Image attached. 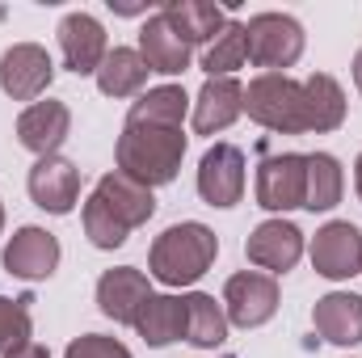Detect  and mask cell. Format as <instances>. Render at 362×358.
<instances>
[{"mask_svg": "<svg viewBox=\"0 0 362 358\" xmlns=\"http://www.w3.org/2000/svg\"><path fill=\"white\" fill-rule=\"evenodd\" d=\"M131 329L148 346H156V350H165L173 342H185V295H152L139 308V316H135Z\"/></svg>", "mask_w": 362, "mask_h": 358, "instance_id": "cell-20", "label": "cell"}, {"mask_svg": "<svg viewBox=\"0 0 362 358\" xmlns=\"http://www.w3.org/2000/svg\"><path fill=\"white\" fill-rule=\"evenodd\" d=\"M59 258H64V249H59L55 232H47V228H38V224L17 228V232L8 236V245H4V270H8L13 278H21V282H42V278H51V274L59 270Z\"/></svg>", "mask_w": 362, "mask_h": 358, "instance_id": "cell-12", "label": "cell"}, {"mask_svg": "<svg viewBox=\"0 0 362 358\" xmlns=\"http://www.w3.org/2000/svg\"><path fill=\"white\" fill-rule=\"evenodd\" d=\"M308 181H303V211H333L346 194V169L333 152H303Z\"/></svg>", "mask_w": 362, "mask_h": 358, "instance_id": "cell-22", "label": "cell"}, {"mask_svg": "<svg viewBox=\"0 0 362 358\" xmlns=\"http://www.w3.org/2000/svg\"><path fill=\"white\" fill-rule=\"evenodd\" d=\"M148 85V64L139 47H110L105 64L97 68V89L105 97H139Z\"/></svg>", "mask_w": 362, "mask_h": 358, "instance_id": "cell-24", "label": "cell"}, {"mask_svg": "<svg viewBox=\"0 0 362 358\" xmlns=\"http://www.w3.org/2000/svg\"><path fill=\"white\" fill-rule=\"evenodd\" d=\"M25 190H30L34 207H42L47 215H68L81 202V169L68 156H42V161H34Z\"/></svg>", "mask_w": 362, "mask_h": 358, "instance_id": "cell-15", "label": "cell"}, {"mask_svg": "<svg viewBox=\"0 0 362 358\" xmlns=\"http://www.w3.org/2000/svg\"><path fill=\"white\" fill-rule=\"evenodd\" d=\"M156 215V198L148 185L122 178L118 169L114 173H101L93 194L85 198V211H81V224H85V236L93 241V249H122L127 236L135 228H144L148 219Z\"/></svg>", "mask_w": 362, "mask_h": 358, "instance_id": "cell-1", "label": "cell"}, {"mask_svg": "<svg viewBox=\"0 0 362 358\" xmlns=\"http://www.w3.org/2000/svg\"><path fill=\"white\" fill-rule=\"evenodd\" d=\"M72 135V110L64 101H34L17 114V144L25 152H34L38 161L42 156H59L64 139Z\"/></svg>", "mask_w": 362, "mask_h": 358, "instance_id": "cell-14", "label": "cell"}, {"mask_svg": "<svg viewBox=\"0 0 362 358\" xmlns=\"http://www.w3.org/2000/svg\"><path fill=\"white\" fill-rule=\"evenodd\" d=\"M312 270L329 282H346L362 274V232L350 219H329L312 236Z\"/></svg>", "mask_w": 362, "mask_h": 358, "instance_id": "cell-10", "label": "cell"}, {"mask_svg": "<svg viewBox=\"0 0 362 358\" xmlns=\"http://www.w3.org/2000/svg\"><path fill=\"white\" fill-rule=\"evenodd\" d=\"M245 42H249V64L262 72H286L299 64L308 34L291 13H253L245 21Z\"/></svg>", "mask_w": 362, "mask_h": 358, "instance_id": "cell-5", "label": "cell"}, {"mask_svg": "<svg viewBox=\"0 0 362 358\" xmlns=\"http://www.w3.org/2000/svg\"><path fill=\"white\" fill-rule=\"evenodd\" d=\"M245 114L274 135H312L308 89L286 72H257L245 85Z\"/></svg>", "mask_w": 362, "mask_h": 358, "instance_id": "cell-4", "label": "cell"}, {"mask_svg": "<svg viewBox=\"0 0 362 358\" xmlns=\"http://www.w3.org/2000/svg\"><path fill=\"white\" fill-rule=\"evenodd\" d=\"M189 51L194 47L181 38L177 25L160 8L139 25V55H144L148 72H156V76H181L189 68Z\"/></svg>", "mask_w": 362, "mask_h": 358, "instance_id": "cell-17", "label": "cell"}, {"mask_svg": "<svg viewBox=\"0 0 362 358\" xmlns=\"http://www.w3.org/2000/svg\"><path fill=\"white\" fill-rule=\"evenodd\" d=\"M55 38H59L64 68H68V72H76V76H97V68H101V64H105V55H110L105 25H101L93 13H85V8L68 13V17L59 21Z\"/></svg>", "mask_w": 362, "mask_h": 358, "instance_id": "cell-11", "label": "cell"}, {"mask_svg": "<svg viewBox=\"0 0 362 358\" xmlns=\"http://www.w3.org/2000/svg\"><path fill=\"white\" fill-rule=\"evenodd\" d=\"M152 295H156V291H152V278L135 266H114L97 278V308H101V316H110L114 325H135L139 308H144Z\"/></svg>", "mask_w": 362, "mask_h": 358, "instance_id": "cell-16", "label": "cell"}, {"mask_svg": "<svg viewBox=\"0 0 362 358\" xmlns=\"http://www.w3.org/2000/svg\"><path fill=\"white\" fill-rule=\"evenodd\" d=\"M160 13L177 25V34L189 47H211L219 38V30L228 25V13L219 4H206V0H165Z\"/></svg>", "mask_w": 362, "mask_h": 358, "instance_id": "cell-21", "label": "cell"}, {"mask_svg": "<svg viewBox=\"0 0 362 358\" xmlns=\"http://www.w3.org/2000/svg\"><path fill=\"white\" fill-rule=\"evenodd\" d=\"M55 81V59L47 47L38 42H13L0 55V89L8 93L13 101H38L42 93L51 89Z\"/></svg>", "mask_w": 362, "mask_h": 358, "instance_id": "cell-8", "label": "cell"}, {"mask_svg": "<svg viewBox=\"0 0 362 358\" xmlns=\"http://www.w3.org/2000/svg\"><path fill=\"white\" fill-rule=\"evenodd\" d=\"M245 114V85L236 76H211L194 97V135H219Z\"/></svg>", "mask_w": 362, "mask_h": 358, "instance_id": "cell-18", "label": "cell"}, {"mask_svg": "<svg viewBox=\"0 0 362 358\" xmlns=\"http://www.w3.org/2000/svg\"><path fill=\"white\" fill-rule=\"evenodd\" d=\"M245 169L249 165H245V152L236 144L206 148L202 161H198V194H202V202L206 207H219V211L236 207L245 198V185H249V173Z\"/></svg>", "mask_w": 362, "mask_h": 358, "instance_id": "cell-7", "label": "cell"}, {"mask_svg": "<svg viewBox=\"0 0 362 358\" xmlns=\"http://www.w3.org/2000/svg\"><path fill=\"white\" fill-rule=\"evenodd\" d=\"M354 85H358V93H362V47H358V55H354Z\"/></svg>", "mask_w": 362, "mask_h": 358, "instance_id": "cell-32", "label": "cell"}, {"mask_svg": "<svg viewBox=\"0 0 362 358\" xmlns=\"http://www.w3.org/2000/svg\"><path fill=\"white\" fill-rule=\"evenodd\" d=\"M4 358H51V350H47V346H38V342H25V346L8 350Z\"/></svg>", "mask_w": 362, "mask_h": 358, "instance_id": "cell-30", "label": "cell"}, {"mask_svg": "<svg viewBox=\"0 0 362 358\" xmlns=\"http://www.w3.org/2000/svg\"><path fill=\"white\" fill-rule=\"evenodd\" d=\"M219 258V236L198 224V219H181L173 228H165L152 249H148V274L165 287H194Z\"/></svg>", "mask_w": 362, "mask_h": 358, "instance_id": "cell-3", "label": "cell"}, {"mask_svg": "<svg viewBox=\"0 0 362 358\" xmlns=\"http://www.w3.org/2000/svg\"><path fill=\"white\" fill-rule=\"evenodd\" d=\"M223 312L236 329H262L278 312V278L262 270H240L223 282Z\"/></svg>", "mask_w": 362, "mask_h": 358, "instance_id": "cell-6", "label": "cell"}, {"mask_svg": "<svg viewBox=\"0 0 362 358\" xmlns=\"http://www.w3.org/2000/svg\"><path fill=\"white\" fill-rule=\"evenodd\" d=\"M185 131L181 127H156V122H122V135L114 144L118 173L148 190L169 185L185 161Z\"/></svg>", "mask_w": 362, "mask_h": 358, "instance_id": "cell-2", "label": "cell"}, {"mask_svg": "<svg viewBox=\"0 0 362 358\" xmlns=\"http://www.w3.org/2000/svg\"><path fill=\"white\" fill-rule=\"evenodd\" d=\"M312 325L329 346H362V295L354 291H329L312 308Z\"/></svg>", "mask_w": 362, "mask_h": 358, "instance_id": "cell-19", "label": "cell"}, {"mask_svg": "<svg viewBox=\"0 0 362 358\" xmlns=\"http://www.w3.org/2000/svg\"><path fill=\"white\" fill-rule=\"evenodd\" d=\"M228 312H223V299L206 295V291H189L185 295V342L198 346V350H215L228 342Z\"/></svg>", "mask_w": 362, "mask_h": 358, "instance_id": "cell-23", "label": "cell"}, {"mask_svg": "<svg viewBox=\"0 0 362 358\" xmlns=\"http://www.w3.org/2000/svg\"><path fill=\"white\" fill-rule=\"evenodd\" d=\"M308 89V122H312V135H329L346 122V89L329 76V72H312L303 81Z\"/></svg>", "mask_w": 362, "mask_h": 358, "instance_id": "cell-25", "label": "cell"}, {"mask_svg": "<svg viewBox=\"0 0 362 358\" xmlns=\"http://www.w3.org/2000/svg\"><path fill=\"white\" fill-rule=\"evenodd\" d=\"M245 258L262 270V274H274V278H278V274H286V270L299 266V258H303V232H299L291 219L274 215V219L257 224V228L249 232Z\"/></svg>", "mask_w": 362, "mask_h": 358, "instance_id": "cell-13", "label": "cell"}, {"mask_svg": "<svg viewBox=\"0 0 362 358\" xmlns=\"http://www.w3.org/2000/svg\"><path fill=\"white\" fill-rule=\"evenodd\" d=\"M249 64V42H245V21H236V17H228V25L219 30V38L202 51V59H198V68L206 72V81L211 76H236L240 68Z\"/></svg>", "mask_w": 362, "mask_h": 358, "instance_id": "cell-27", "label": "cell"}, {"mask_svg": "<svg viewBox=\"0 0 362 358\" xmlns=\"http://www.w3.org/2000/svg\"><path fill=\"white\" fill-rule=\"evenodd\" d=\"M34 342V321H30V299H8L0 295V358L17 346Z\"/></svg>", "mask_w": 362, "mask_h": 358, "instance_id": "cell-28", "label": "cell"}, {"mask_svg": "<svg viewBox=\"0 0 362 358\" xmlns=\"http://www.w3.org/2000/svg\"><path fill=\"white\" fill-rule=\"evenodd\" d=\"M64 358H135L118 337H105V333H85V337H76Z\"/></svg>", "mask_w": 362, "mask_h": 358, "instance_id": "cell-29", "label": "cell"}, {"mask_svg": "<svg viewBox=\"0 0 362 358\" xmlns=\"http://www.w3.org/2000/svg\"><path fill=\"white\" fill-rule=\"evenodd\" d=\"M0 232H4V202H0Z\"/></svg>", "mask_w": 362, "mask_h": 358, "instance_id": "cell-33", "label": "cell"}, {"mask_svg": "<svg viewBox=\"0 0 362 358\" xmlns=\"http://www.w3.org/2000/svg\"><path fill=\"white\" fill-rule=\"evenodd\" d=\"M189 114V97L181 85H156V89H144L131 110H127V122H156V127H181Z\"/></svg>", "mask_w": 362, "mask_h": 358, "instance_id": "cell-26", "label": "cell"}, {"mask_svg": "<svg viewBox=\"0 0 362 358\" xmlns=\"http://www.w3.org/2000/svg\"><path fill=\"white\" fill-rule=\"evenodd\" d=\"M303 181H308L303 152H278V156H266V161L257 165V181H253L257 207H266L270 215L299 211V207H303Z\"/></svg>", "mask_w": 362, "mask_h": 358, "instance_id": "cell-9", "label": "cell"}, {"mask_svg": "<svg viewBox=\"0 0 362 358\" xmlns=\"http://www.w3.org/2000/svg\"><path fill=\"white\" fill-rule=\"evenodd\" d=\"M354 190H358V202H362V152H358V161H354Z\"/></svg>", "mask_w": 362, "mask_h": 358, "instance_id": "cell-31", "label": "cell"}]
</instances>
